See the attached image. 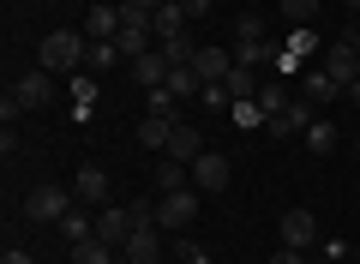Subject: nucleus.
I'll return each instance as SVG.
<instances>
[{"label":"nucleus","instance_id":"9b49d317","mask_svg":"<svg viewBox=\"0 0 360 264\" xmlns=\"http://www.w3.org/2000/svg\"><path fill=\"white\" fill-rule=\"evenodd\" d=\"M120 258L127 264H162V234H156V228H132V240L120 246Z\"/></svg>","mask_w":360,"mask_h":264},{"label":"nucleus","instance_id":"f3484780","mask_svg":"<svg viewBox=\"0 0 360 264\" xmlns=\"http://www.w3.org/2000/svg\"><path fill=\"white\" fill-rule=\"evenodd\" d=\"M300 139H307V151H312V156H330V151H336V139H342V126H336L330 114H319V120H312Z\"/></svg>","mask_w":360,"mask_h":264},{"label":"nucleus","instance_id":"c756f323","mask_svg":"<svg viewBox=\"0 0 360 264\" xmlns=\"http://www.w3.org/2000/svg\"><path fill=\"white\" fill-rule=\"evenodd\" d=\"M319 6H324V0H283V18H288V25H312Z\"/></svg>","mask_w":360,"mask_h":264},{"label":"nucleus","instance_id":"9d476101","mask_svg":"<svg viewBox=\"0 0 360 264\" xmlns=\"http://www.w3.org/2000/svg\"><path fill=\"white\" fill-rule=\"evenodd\" d=\"M18 102H25V108H49V102H54V73H42V66H30V73L25 78H18Z\"/></svg>","mask_w":360,"mask_h":264},{"label":"nucleus","instance_id":"f704fd0d","mask_svg":"<svg viewBox=\"0 0 360 264\" xmlns=\"http://www.w3.org/2000/svg\"><path fill=\"white\" fill-rule=\"evenodd\" d=\"M18 114H25V102H18V90H6V96H0V120L13 126V120H18Z\"/></svg>","mask_w":360,"mask_h":264},{"label":"nucleus","instance_id":"aec40b11","mask_svg":"<svg viewBox=\"0 0 360 264\" xmlns=\"http://www.w3.org/2000/svg\"><path fill=\"white\" fill-rule=\"evenodd\" d=\"M180 187H193V168L174 163V156H162V163H156V192H180Z\"/></svg>","mask_w":360,"mask_h":264},{"label":"nucleus","instance_id":"6ab92c4d","mask_svg":"<svg viewBox=\"0 0 360 264\" xmlns=\"http://www.w3.org/2000/svg\"><path fill=\"white\" fill-rule=\"evenodd\" d=\"M174 126H180V120H168V114H144V126H139V144H144V151H168Z\"/></svg>","mask_w":360,"mask_h":264},{"label":"nucleus","instance_id":"0eeeda50","mask_svg":"<svg viewBox=\"0 0 360 264\" xmlns=\"http://www.w3.org/2000/svg\"><path fill=\"white\" fill-rule=\"evenodd\" d=\"M96 240H108L115 252L132 240V216H127V204H103V210H96Z\"/></svg>","mask_w":360,"mask_h":264},{"label":"nucleus","instance_id":"dca6fc26","mask_svg":"<svg viewBox=\"0 0 360 264\" xmlns=\"http://www.w3.org/2000/svg\"><path fill=\"white\" fill-rule=\"evenodd\" d=\"M150 42H156V30L150 25H120V37H115V49H120V61H139V54H150Z\"/></svg>","mask_w":360,"mask_h":264},{"label":"nucleus","instance_id":"6e6552de","mask_svg":"<svg viewBox=\"0 0 360 264\" xmlns=\"http://www.w3.org/2000/svg\"><path fill=\"white\" fill-rule=\"evenodd\" d=\"M72 192H78V204H90V210H103V204H108V175H103L96 163H84V168L72 175Z\"/></svg>","mask_w":360,"mask_h":264},{"label":"nucleus","instance_id":"2eb2a0df","mask_svg":"<svg viewBox=\"0 0 360 264\" xmlns=\"http://www.w3.org/2000/svg\"><path fill=\"white\" fill-rule=\"evenodd\" d=\"M168 73H174V66H168V54H162V49H150V54H139V61H132V78H139L144 90L168 84Z\"/></svg>","mask_w":360,"mask_h":264},{"label":"nucleus","instance_id":"4be33fe9","mask_svg":"<svg viewBox=\"0 0 360 264\" xmlns=\"http://www.w3.org/2000/svg\"><path fill=\"white\" fill-rule=\"evenodd\" d=\"M115 66H120L115 42H90V49H84V73H115Z\"/></svg>","mask_w":360,"mask_h":264},{"label":"nucleus","instance_id":"ddd939ff","mask_svg":"<svg viewBox=\"0 0 360 264\" xmlns=\"http://www.w3.org/2000/svg\"><path fill=\"white\" fill-rule=\"evenodd\" d=\"M84 37L90 42H115L120 37V6H90L84 13Z\"/></svg>","mask_w":360,"mask_h":264},{"label":"nucleus","instance_id":"4c0bfd02","mask_svg":"<svg viewBox=\"0 0 360 264\" xmlns=\"http://www.w3.org/2000/svg\"><path fill=\"white\" fill-rule=\"evenodd\" d=\"M270 264H307V258H300L295 246H276V258H270Z\"/></svg>","mask_w":360,"mask_h":264},{"label":"nucleus","instance_id":"bb28decb","mask_svg":"<svg viewBox=\"0 0 360 264\" xmlns=\"http://www.w3.org/2000/svg\"><path fill=\"white\" fill-rule=\"evenodd\" d=\"M72 264H115V246L108 240H84V246H72Z\"/></svg>","mask_w":360,"mask_h":264},{"label":"nucleus","instance_id":"2f4dec72","mask_svg":"<svg viewBox=\"0 0 360 264\" xmlns=\"http://www.w3.org/2000/svg\"><path fill=\"white\" fill-rule=\"evenodd\" d=\"M234 42H264V18H258V13H240V18H234Z\"/></svg>","mask_w":360,"mask_h":264},{"label":"nucleus","instance_id":"4468645a","mask_svg":"<svg viewBox=\"0 0 360 264\" xmlns=\"http://www.w3.org/2000/svg\"><path fill=\"white\" fill-rule=\"evenodd\" d=\"M300 96H307L312 108H330V102L342 96V84H336V78H330V73L319 66V73H307V78H300Z\"/></svg>","mask_w":360,"mask_h":264},{"label":"nucleus","instance_id":"5701e85b","mask_svg":"<svg viewBox=\"0 0 360 264\" xmlns=\"http://www.w3.org/2000/svg\"><path fill=\"white\" fill-rule=\"evenodd\" d=\"M312 42H319V37H312V25H295V30H288V42H283V66H295L300 54H312Z\"/></svg>","mask_w":360,"mask_h":264},{"label":"nucleus","instance_id":"c85d7f7f","mask_svg":"<svg viewBox=\"0 0 360 264\" xmlns=\"http://www.w3.org/2000/svg\"><path fill=\"white\" fill-rule=\"evenodd\" d=\"M72 96H78V114H90V108H96V78H90L84 66L72 73Z\"/></svg>","mask_w":360,"mask_h":264},{"label":"nucleus","instance_id":"f257e3e1","mask_svg":"<svg viewBox=\"0 0 360 264\" xmlns=\"http://www.w3.org/2000/svg\"><path fill=\"white\" fill-rule=\"evenodd\" d=\"M84 49H90L84 30H54V37H42L37 66L42 73H78V66H84Z\"/></svg>","mask_w":360,"mask_h":264},{"label":"nucleus","instance_id":"f8f14e48","mask_svg":"<svg viewBox=\"0 0 360 264\" xmlns=\"http://www.w3.org/2000/svg\"><path fill=\"white\" fill-rule=\"evenodd\" d=\"M162 156H174V163H186V168H193L198 156H205V139H198V126H186V120H180V126H174V139H168V151H162Z\"/></svg>","mask_w":360,"mask_h":264},{"label":"nucleus","instance_id":"c03bdc74","mask_svg":"<svg viewBox=\"0 0 360 264\" xmlns=\"http://www.w3.org/2000/svg\"><path fill=\"white\" fill-rule=\"evenodd\" d=\"M354 151H360V139H354Z\"/></svg>","mask_w":360,"mask_h":264},{"label":"nucleus","instance_id":"7c9ffc66","mask_svg":"<svg viewBox=\"0 0 360 264\" xmlns=\"http://www.w3.org/2000/svg\"><path fill=\"white\" fill-rule=\"evenodd\" d=\"M168 90H174V96H198L205 84H198V73H193V66H174V73H168Z\"/></svg>","mask_w":360,"mask_h":264},{"label":"nucleus","instance_id":"79ce46f5","mask_svg":"<svg viewBox=\"0 0 360 264\" xmlns=\"http://www.w3.org/2000/svg\"><path fill=\"white\" fill-rule=\"evenodd\" d=\"M348 42H354V49H360V30H354V37H348Z\"/></svg>","mask_w":360,"mask_h":264},{"label":"nucleus","instance_id":"7ed1b4c3","mask_svg":"<svg viewBox=\"0 0 360 264\" xmlns=\"http://www.w3.org/2000/svg\"><path fill=\"white\" fill-rule=\"evenodd\" d=\"M193 222H198V192L193 187L156 199V228H193Z\"/></svg>","mask_w":360,"mask_h":264},{"label":"nucleus","instance_id":"72a5a7b5","mask_svg":"<svg viewBox=\"0 0 360 264\" xmlns=\"http://www.w3.org/2000/svg\"><path fill=\"white\" fill-rule=\"evenodd\" d=\"M127 216H132V228H156V204H150V199H132Z\"/></svg>","mask_w":360,"mask_h":264},{"label":"nucleus","instance_id":"1a4fd4ad","mask_svg":"<svg viewBox=\"0 0 360 264\" xmlns=\"http://www.w3.org/2000/svg\"><path fill=\"white\" fill-rule=\"evenodd\" d=\"M193 73H198V84H222V78L234 73V54H229V49H210V42H205V49L193 54Z\"/></svg>","mask_w":360,"mask_h":264},{"label":"nucleus","instance_id":"412c9836","mask_svg":"<svg viewBox=\"0 0 360 264\" xmlns=\"http://www.w3.org/2000/svg\"><path fill=\"white\" fill-rule=\"evenodd\" d=\"M222 84H229V96H234V102H252L258 90H264V78H252V66H234Z\"/></svg>","mask_w":360,"mask_h":264},{"label":"nucleus","instance_id":"e433bc0d","mask_svg":"<svg viewBox=\"0 0 360 264\" xmlns=\"http://www.w3.org/2000/svg\"><path fill=\"white\" fill-rule=\"evenodd\" d=\"M0 264H30V252L25 246H6V252H0Z\"/></svg>","mask_w":360,"mask_h":264},{"label":"nucleus","instance_id":"423d86ee","mask_svg":"<svg viewBox=\"0 0 360 264\" xmlns=\"http://www.w3.org/2000/svg\"><path fill=\"white\" fill-rule=\"evenodd\" d=\"M229 175H234V168H229V156H222V151H205L193 163V187L198 192H229Z\"/></svg>","mask_w":360,"mask_h":264},{"label":"nucleus","instance_id":"ea45409f","mask_svg":"<svg viewBox=\"0 0 360 264\" xmlns=\"http://www.w3.org/2000/svg\"><path fill=\"white\" fill-rule=\"evenodd\" d=\"M90 6H120V0H90Z\"/></svg>","mask_w":360,"mask_h":264},{"label":"nucleus","instance_id":"a19ab883","mask_svg":"<svg viewBox=\"0 0 360 264\" xmlns=\"http://www.w3.org/2000/svg\"><path fill=\"white\" fill-rule=\"evenodd\" d=\"M348 13H354V18H360V0H348Z\"/></svg>","mask_w":360,"mask_h":264},{"label":"nucleus","instance_id":"393cba45","mask_svg":"<svg viewBox=\"0 0 360 264\" xmlns=\"http://www.w3.org/2000/svg\"><path fill=\"white\" fill-rule=\"evenodd\" d=\"M144 108L150 114H168V120H180V96L168 84H156V90H144Z\"/></svg>","mask_w":360,"mask_h":264},{"label":"nucleus","instance_id":"58836bf2","mask_svg":"<svg viewBox=\"0 0 360 264\" xmlns=\"http://www.w3.org/2000/svg\"><path fill=\"white\" fill-rule=\"evenodd\" d=\"M342 96H348V102H354V108H360V78H354V84H348V90H342Z\"/></svg>","mask_w":360,"mask_h":264},{"label":"nucleus","instance_id":"a878e982","mask_svg":"<svg viewBox=\"0 0 360 264\" xmlns=\"http://www.w3.org/2000/svg\"><path fill=\"white\" fill-rule=\"evenodd\" d=\"M156 49L168 54V66H193V54H198V42H193V37H168V42H156Z\"/></svg>","mask_w":360,"mask_h":264},{"label":"nucleus","instance_id":"c9c22d12","mask_svg":"<svg viewBox=\"0 0 360 264\" xmlns=\"http://www.w3.org/2000/svg\"><path fill=\"white\" fill-rule=\"evenodd\" d=\"M180 13L186 18H210V0H180Z\"/></svg>","mask_w":360,"mask_h":264},{"label":"nucleus","instance_id":"b1692460","mask_svg":"<svg viewBox=\"0 0 360 264\" xmlns=\"http://www.w3.org/2000/svg\"><path fill=\"white\" fill-rule=\"evenodd\" d=\"M288 102H295V96H288L283 78H264V90H258V108H264V114H283Z\"/></svg>","mask_w":360,"mask_h":264},{"label":"nucleus","instance_id":"20e7f679","mask_svg":"<svg viewBox=\"0 0 360 264\" xmlns=\"http://www.w3.org/2000/svg\"><path fill=\"white\" fill-rule=\"evenodd\" d=\"M276 234H283V246L307 252L312 240H319V216H312L307 204H295V210H283V222H276Z\"/></svg>","mask_w":360,"mask_h":264},{"label":"nucleus","instance_id":"cd10ccee","mask_svg":"<svg viewBox=\"0 0 360 264\" xmlns=\"http://www.w3.org/2000/svg\"><path fill=\"white\" fill-rule=\"evenodd\" d=\"M264 120H270V114L258 108V96H252V102H234V126H246V132H264Z\"/></svg>","mask_w":360,"mask_h":264},{"label":"nucleus","instance_id":"39448f33","mask_svg":"<svg viewBox=\"0 0 360 264\" xmlns=\"http://www.w3.org/2000/svg\"><path fill=\"white\" fill-rule=\"evenodd\" d=\"M324 73H330L336 78V84H354V78H360V49H354V42H348V37H336L330 42V49H324Z\"/></svg>","mask_w":360,"mask_h":264},{"label":"nucleus","instance_id":"473e14b6","mask_svg":"<svg viewBox=\"0 0 360 264\" xmlns=\"http://www.w3.org/2000/svg\"><path fill=\"white\" fill-rule=\"evenodd\" d=\"M174 258H180V264H210V246H198V240L180 234V240H174Z\"/></svg>","mask_w":360,"mask_h":264},{"label":"nucleus","instance_id":"f03ea898","mask_svg":"<svg viewBox=\"0 0 360 264\" xmlns=\"http://www.w3.org/2000/svg\"><path fill=\"white\" fill-rule=\"evenodd\" d=\"M78 210V192L72 187H30V199H25V216L30 222H66V216Z\"/></svg>","mask_w":360,"mask_h":264},{"label":"nucleus","instance_id":"a211bd4d","mask_svg":"<svg viewBox=\"0 0 360 264\" xmlns=\"http://www.w3.org/2000/svg\"><path fill=\"white\" fill-rule=\"evenodd\" d=\"M150 30H156V42H168V37H186V13H180V0H162L150 13Z\"/></svg>","mask_w":360,"mask_h":264},{"label":"nucleus","instance_id":"37998d69","mask_svg":"<svg viewBox=\"0 0 360 264\" xmlns=\"http://www.w3.org/2000/svg\"><path fill=\"white\" fill-rule=\"evenodd\" d=\"M115 264H127V258H120V252H115Z\"/></svg>","mask_w":360,"mask_h":264}]
</instances>
